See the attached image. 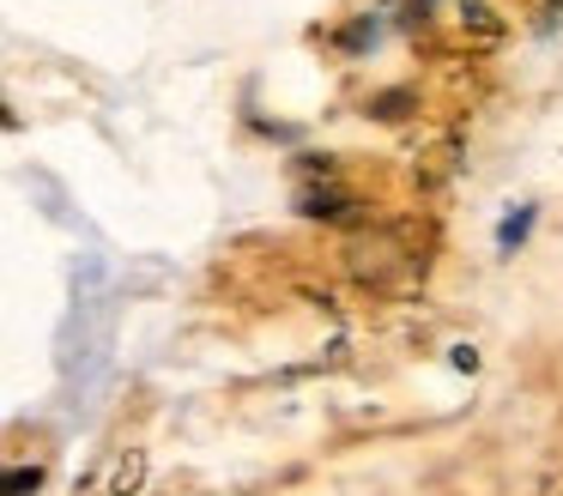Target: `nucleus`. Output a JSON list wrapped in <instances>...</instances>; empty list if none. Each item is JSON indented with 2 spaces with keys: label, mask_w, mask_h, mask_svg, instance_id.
Segmentation results:
<instances>
[{
  "label": "nucleus",
  "mask_w": 563,
  "mask_h": 496,
  "mask_svg": "<svg viewBox=\"0 0 563 496\" xmlns=\"http://www.w3.org/2000/svg\"><path fill=\"white\" fill-rule=\"evenodd\" d=\"M37 484H43V472H37V466H19L13 478H7V496H31Z\"/></svg>",
  "instance_id": "f257e3e1"
},
{
  "label": "nucleus",
  "mask_w": 563,
  "mask_h": 496,
  "mask_svg": "<svg viewBox=\"0 0 563 496\" xmlns=\"http://www.w3.org/2000/svg\"><path fill=\"white\" fill-rule=\"evenodd\" d=\"M527 224H533V212H515L509 224H503V249H515V242L527 236Z\"/></svg>",
  "instance_id": "f03ea898"
}]
</instances>
